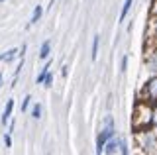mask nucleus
<instances>
[{
	"label": "nucleus",
	"instance_id": "7",
	"mask_svg": "<svg viewBox=\"0 0 157 155\" xmlns=\"http://www.w3.org/2000/svg\"><path fill=\"white\" fill-rule=\"evenodd\" d=\"M49 53H51V41L47 40V41H43L41 49H39V59H47Z\"/></svg>",
	"mask_w": 157,
	"mask_h": 155
},
{
	"label": "nucleus",
	"instance_id": "15",
	"mask_svg": "<svg viewBox=\"0 0 157 155\" xmlns=\"http://www.w3.org/2000/svg\"><path fill=\"white\" fill-rule=\"evenodd\" d=\"M126 69H128V55L122 57V63H120V71H122V73H126Z\"/></svg>",
	"mask_w": 157,
	"mask_h": 155
},
{
	"label": "nucleus",
	"instance_id": "10",
	"mask_svg": "<svg viewBox=\"0 0 157 155\" xmlns=\"http://www.w3.org/2000/svg\"><path fill=\"white\" fill-rule=\"evenodd\" d=\"M41 14H43V8L37 4V6L33 8V14H32V20H29V24H37L39 18H41Z\"/></svg>",
	"mask_w": 157,
	"mask_h": 155
},
{
	"label": "nucleus",
	"instance_id": "13",
	"mask_svg": "<svg viewBox=\"0 0 157 155\" xmlns=\"http://www.w3.org/2000/svg\"><path fill=\"white\" fill-rule=\"evenodd\" d=\"M120 153H122V155H130V151H128V143H126V139H120Z\"/></svg>",
	"mask_w": 157,
	"mask_h": 155
},
{
	"label": "nucleus",
	"instance_id": "17",
	"mask_svg": "<svg viewBox=\"0 0 157 155\" xmlns=\"http://www.w3.org/2000/svg\"><path fill=\"white\" fill-rule=\"evenodd\" d=\"M4 145H6V147H12V138H10V134L4 135Z\"/></svg>",
	"mask_w": 157,
	"mask_h": 155
},
{
	"label": "nucleus",
	"instance_id": "2",
	"mask_svg": "<svg viewBox=\"0 0 157 155\" xmlns=\"http://www.w3.org/2000/svg\"><path fill=\"white\" fill-rule=\"evenodd\" d=\"M114 120H112V116H106L104 118V128L100 130V134H98V138H96V151H98V155H102L104 153V145H106V142L110 138H114Z\"/></svg>",
	"mask_w": 157,
	"mask_h": 155
},
{
	"label": "nucleus",
	"instance_id": "12",
	"mask_svg": "<svg viewBox=\"0 0 157 155\" xmlns=\"http://www.w3.org/2000/svg\"><path fill=\"white\" fill-rule=\"evenodd\" d=\"M32 116H33V118H36V120H39V118H41V104H33V108H32Z\"/></svg>",
	"mask_w": 157,
	"mask_h": 155
},
{
	"label": "nucleus",
	"instance_id": "14",
	"mask_svg": "<svg viewBox=\"0 0 157 155\" xmlns=\"http://www.w3.org/2000/svg\"><path fill=\"white\" fill-rule=\"evenodd\" d=\"M29 102H32V96H26V98H24L22 100V112H26V110H28V106H29Z\"/></svg>",
	"mask_w": 157,
	"mask_h": 155
},
{
	"label": "nucleus",
	"instance_id": "4",
	"mask_svg": "<svg viewBox=\"0 0 157 155\" xmlns=\"http://www.w3.org/2000/svg\"><path fill=\"white\" fill-rule=\"evenodd\" d=\"M116 149H120V139L116 142L114 138H110V139L106 142V145H104V153H106V155H114Z\"/></svg>",
	"mask_w": 157,
	"mask_h": 155
},
{
	"label": "nucleus",
	"instance_id": "11",
	"mask_svg": "<svg viewBox=\"0 0 157 155\" xmlns=\"http://www.w3.org/2000/svg\"><path fill=\"white\" fill-rule=\"evenodd\" d=\"M132 2H134V0H126V2H124V6H122V12H120V22L126 20L128 12H130V8H132Z\"/></svg>",
	"mask_w": 157,
	"mask_h": 155
},
{
	"label": "nucleus",
	"instance_id": "3",
	"mask_svg": "<svg viewBox=\"0 0 157 155\" xmlns=\"http://www.w3.org/2000/svg\"><path fill=\"white\" fill-rule=\"evenodd\" d=\"M144 100L151 104H157V75L151 77L144 86Z\"/></svg>",
	"mask_w": 157,
	"mask_h": 155
},
{
	"label": "nucleus",
	"instance_id": "8",
	"mask_svg": "<svg viewBox=\"0 0 157 155\" xmlns=\"http://www.w3.org/2000/svg\"><path fill=\"white\" fill-rule=\"evenodd\" d=\"M51 65H53V61H47V65H45V67H43V69H41V73H39V75H37V81H36L37 85H41L43 81H45V77L49 75V69H51Z\"/></svg>",
	"mask_w": 157,
	"mask_h": 155
},
{
	"label": "nucleus",
	"instance_id": "5",
	"mask_svg": "<svg viewBox=\"0 0 157 155\" xmlns=\"http://www.w3.org/2000/svg\"><path fill=\"white\" fill-rule=\"evenodd\" d=\"M18 55H20V49H8V51H4L2 55H0V61H4V63H12Z\"/></svg>",
	"mask_w": 157,
	"mask_h": 155
},
{
	"label": "nucleus",
	"instance_id": "21",
	"mask_svg": "<svg viewBox=\"0 0 157 155\" xmlns=\"http://www.w3.org/2000/svg\"><path fill=\"white\" fill-rule=\"evenodd\" d=\"M0 2H4V0H0Z\"/></svg>",
	"mask_w": 157,
	"mask_h": 155
},
{
	"label": "nucleus",
	"instance_id": "18",
	"mask_svg": "<svg viewBox=\"0 0 157 155\" xmlns=\"http://www.w3.org/2000/svg\"><path fill=\"white\" fill-rule=\"evenodd\" d=\"M153 126H157V104H153Z\"/></svg>",
	"mask_w": 157,
	"mask_h": 155
},
{
	"label": "nucleus",
	"instance_id": "16",
	"mask_svg": "<svg viewBox=\"0 0 157 155\" xmlns=\"http://www.w3.org/2000/svg\"><path fill=\"white\" fill-rule=\"evenodd\" d=\"M43 85H45V86H51V85H53V75H51V73H49V75L45 77V81H43Z\"/></svg>",
	"mask_w": 157,
	"mask_h": 155
},
{
	"label": "nucleus",
	"instance_id": "19",
	"mask_svg": "<svg viewBox=\"0 0 157 155\" xmlns=\"http://www.w3.org/2000/svg\"><path fill=\"white\" fill-rule=\"evenodd\" d=\"M155 33H157V22H155Z\"/></svg>",
	"mask_w": 157,
	"mask_h": 155
},
{
	"label": "nucleus",
	"instance_id": "1",
	"mask_svg": "<svg viewBox=\"0 0 157 155\" xmlns=\"http://www.w3.org/2000/svg\"><path fill=\"white\" fill-rule=\"evenodd\" d=\"M132 128L136 132H145L153 128V104L147 100H140L134 108V118H132Z\"/></svg>",
	"mask_w": 157,
	"mask_h": 155
},
{
	"label": "nucleus",
	"instance_id": "9",
	"mask_svg": "<svg viewBox=\"0 0 157 155\" xmlns=\"http://www.w3.org/2000/svg\"><path fill=\"white\" fill-rule=\"evenodd\" d=\"M98 43H100V36H96L92 37V51H90V59L92 61H96V57H98Z\"/></svg>",
	"mask_w": 157,
	"mask_h": 155
},
{
	"label": "nucleus",
	"instance_id": "6",
	"mask_svg": "<svg viewBox=\"0 0 157 155\" xmlns=\"http://www.w3.org/2000/svg\"><path fill=\"white\" fill-rule=\"evenodd\" d=\"M12 110H14V100L10 98L6 102V108H4V114H2V124H6L10 120V116H12Z\"/></svg>",
	"mask_w": 157,
	"mask_h": 155
},
{
	"label": "nucleus",
	"instance_id": "20",
	"mask_svg": "<svg viewBox=\"0 0 157 155\" xmlns=\"http://www.w3.org/2000/svg\"><path fill=\"white\" fill-rule=\"evenodd\" d=\"M0 85H2V75H0Z\"/></svg>",
	"mask_w": 157,
	"mask_h": 155
}]
</instances>
